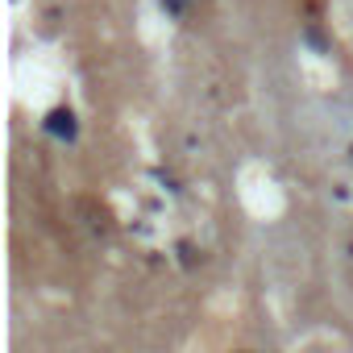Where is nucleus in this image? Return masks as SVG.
<instances>
[{
	"label": "nucleus",
	"instance_id": "f03ea898",
	"mask_svg": "<svg viewBox=\"0 0 353 353\" xmlns=\"http://www.w3.org/2000/svg\"><path fill=\"white\" fill-rule=\"evenodd\" d=\"M162 5H166L170 13H179V9H183V0H162Z\"/></svg>",
	"mask_w": 353,
	"mask_h": 353
},
{
	"label": "nucleus",
	"instance_id": "7ed1b4c3",
	"mask_svg": "<svg viewBox=\"0 0 353 353\" xmlns=\"http://www.w3.org/2000/svg\"><path fill=\"white\" fill-rule=\"evenodd\" d=\"M349 158H353V150H349Z\"/></svg>",
	"mask_w": 353,
	"mask_h": 353
},
{
	"label": "nucleus",
	"instance_id": "f257e3e1",
	"mask_svg": "<svg viewBox=\"0 0 353 353\" xmlns=\"http://www.w3.org/2000/svg\"><path fill=\"white\" fill-rule=\"evenodd\" d=\"M46 133H54L59 141H75V137H79V121H75V112H71V108H50V117H46Z\"/></svg>",
	"mask_w": 353,
	"mask_h": 353
}]
</instances>
